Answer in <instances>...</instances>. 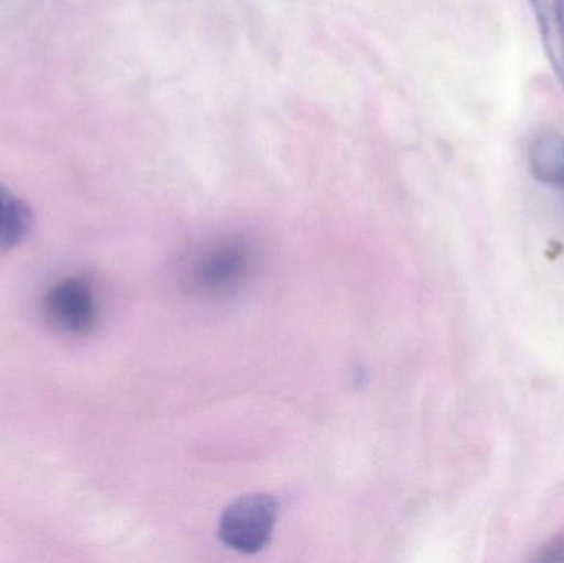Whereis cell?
I'll return each mask as SVG.
<instances>
[{
  "instance_id": "cell-1",
  "label": "cell",
  "mask_w": 564,
  "mask_h": 563,
  "mask_svg": "<svg viewBox=\"0 0 564 563\" xmlns=\"http://www.w3.org/2000/svg\"><path fill=\"white\" fill-rule=\"evenodd\" d=\"M278 502L268 495H248L237 499L221 516V542L240 554L263 551L273 535Z\"/></svg>"
},
{
  "instance_id": "cell-2",
  "label": "cell",
  "mask_w": 564,
  "mask_h": 563,
  "mask_svg": "<svg viewBox=\"0 0 564 563\" xmlns=\"http://www.w3.org/2000/svg\"><path fill=\"white\" fill-rule=\"evenodd\" d=\"M46 323L63 336L82 337L91 333L98 321V303L86 281L65 278L43 297Z\"/></svg>"
},
{
  "instance_id": "cell-3",
  "label": "cell",
  "mask_w": 564,
  "mask_h": 563,
  "mask_svg": "<svg viewBox=\"0 0 564 563\" xmlns=\"http://www.w3.org/2000/svg\"><path fill=\"white\" fill-rule=\"evenodd\" d=\"M247 264L248 253L241 245H218L198 261L195 274L200 286L220 290L237 283Z\"/></svg>"
},
{
  "instance_id": "cell-4",
  "label": "cell",
  "mask_w": 564,
  "mask_h": 563,
  "mask_svg": "<svg viewBox=\"0 0 564 563\" xmlns=\"http://www.w3.org/2000/svg\"><path fill=\"white\" fill-rule=\"evenodd\" d=\"M550 66L564 89V0H530Z\"/></svg>"
},
{
  "instance_id": "cell-5",
  "label": "cell",
  "mask_w": 564,
  "mask_h": 563,
  "mask_svg": "<svg viewBox=\"0 0 564 563\" xmlns=\"http://www.w3.org/2000/svg\"><path fill=\"white\" fill-rule=\"evenodd\" d=\"M530 172L542 184L564 191V136L542 132L529 148Z\"/></svg>"
},
{
  "instance_id": "cell-6",
  "label": "cell",
  "mask_w": 564,
  "mask_h": 563,
  "mask_svg": "<svg viewBox=\"0 0 564 563\" xmlns=\"http://www.w3.org/2000/svg\"><path fill=\"white\" fill-rule=\"evenodd\" d=\"M32 225L33 214L29 205L0 184V251L19 247Z\"/></svg>"
},
{
  "instance_id": "cell-7",
  "label": "cell",
  "mask_w": 564,
  "mask_h": 563,
  "mask_svg": "<svg viewBox=\"0 0 564 563\" xmlns=\"http://www.w3.org/2000/svg\"><path fill=\"white\" fill-rule=\"evenodd\" d=\"M540 561H564V541L563 542H556V544H553L552 548L545 549L543 551L542 557H539Z\"/></svg>"
}]
</instances>
